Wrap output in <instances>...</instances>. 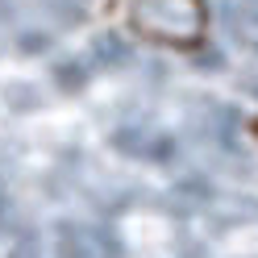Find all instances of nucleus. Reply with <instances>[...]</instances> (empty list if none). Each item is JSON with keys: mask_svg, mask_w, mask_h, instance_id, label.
I'll list each match as a JSON object with an SVG mask.
<instances>
[{"mask_svg": "<svg viewBox=\"0 0 258 258\" xmlns=\"http://www.w3.org/2000/svg\"><path fill=\"white\" fill-rule=\"evenodd\" d=\"M134 25L154 42L191 46L204 34V0H138Z\"/></svg>", "mask_w": 258, "mask_h": 258, "instance_id": "nucleus-1", "label": "nucleus"}]
</instances>
